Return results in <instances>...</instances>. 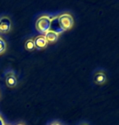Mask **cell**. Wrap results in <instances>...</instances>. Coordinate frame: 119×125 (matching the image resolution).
<instances>
[{
	"instance_id": "cell-13",
	"label": "cell",
	"mask_w": 119,
	"mask_h": 125,
	"mask_svg": "<svg viewBox=\"0 0 119 125\" xmlns=\"http://www.w3.org/2000/svg\"><path fill=\"white\" fill-rule=\"evenodd\" d=\"M17 125H24V124H17Z\"/></svg>"
},
{
	"instance_id": "cell-6",
	"label": "cell",
	"mask_w": 119,
	"mask_h": 125,
	"mask_svg": "<svg viewBox=\"0 0 119 125\" xmlns=\"http://www.w3.org/2000/svg\"><path fill=\"white\" fill-rule=\"evenodd\" d=\"M44 37L47 42H55L59 37V34H57L56 32H53L52 30L47 31L46 33H44Z\"/></svg>"
},
{
	"instance_id": "cell-11",
	"label": "cell",
	"mask_w": 119,
	"mask_h": 125,
	"mask_svg": "<svg viewBox=\"0 0 119 125\" xmlns=\"http://www.w3.org/2000/svg\"><path fill=\"white\" fill-rule=\"evenodd\" d=\"M0 125H5L3 119H2L1 118V117H0Z\"/></svg>"
},
{
	"instance_id": "cell-1",
	"label": "cell",
	"mask_w": 119,
	"mask_h": 125,
	"mask_svg": "<svg viewBox=\"0 0 119 125\" xmlns=\"http://www.w3.org/2000/svg\"><path fill=\"white\" fill-rule=\"evenodd\" d=\"M51 21H52V18L49 16H47V15H43V16H40L37 20L36 24H35L36 29L41 33H46L47 31L50 30Z\"/></svg>"
},
{
	"instance_id": "cell-8",
	"label": "cell",
	"mask_w": 119,
	"mask_h": 125,
	"mask_svg": "<svg viewBox=\"0 0 119 125\" xmlns=\"http://www.w3.org/2000/svg\"><path fill=\"white\" fill-rule=\"evenodd\" d=\"M16 76H14V75H9V76H7L6 78V83L7 84V86L8 87H15L16 85Z\"/></svg>"
},
{
	"instance_id": "cell-3",
	"label": "cell",
	"mask_w": 119,
	"mask_h": 125,
	"mask_svg": "<svg viewBox=\"0 0 119 125\" xmlns=\"http://www.w3.org/2000/svg\"><path fill=\"white\" fill-rule=\"evenodd\" d=\"M12 27V22L8 17H2L0 19V32H7L10 31Z\"/></svg>"
},
{
	"instance_id": "cell-5",
	"label": "cell",
	"mask_w": 119,
	"mask_h": 125,
	"mask_svg": "<svg viewBox=\"0 0 119 125\" xmlns=\"http://www.w3.org/2000/svg\"><path fill=\"white\" fill-rule=\"evenodd\" d=\"M34 44H35V48L38 49H43L47 46V41L45 38L44 35H39L35 37V39H34Z\"/></svg>"
},
{
	"instance_id": "cell-2",
	"label": "cell",
	"mask_w": 119,
	"mask_h": 125,
	"mask_svg": "<svg viewBox=\"0 0 119 125\" xmlns=\"http://www.w3.org/2000/svg\"><path fill=\"white\" fill-rule=\"evenodd\" d=\"M60 24L64 31L69 30L73 25V18L69 13H63L58 16Z\"/></svg>"
},
{
	"instance_id": "cell-4",
	"label": "cell",
	"mask_w": 119,
	"mask_h": 125,
	"mask_svg": "<svg viewBox=\"0 0 119 125\" xmlns=\"http://www.w3.org/2000/svg\"><path fill=\"white\" fill-rule=\"evenodd\" d=\"M50 30L56 32L57 34L62 33V32H64V30H63V29L61 28V26H60V24L59 20H58V16L52 18V21H51Z\"/></svg>"
},
{
	"instance_id": "cell-12",
	"label": "cell",
	"mask_w": 119,
	"mask_h": 125,
	"mask_svg": "<svg viewBox=\"0 0 119 125\" xmlns=\"http://www.w3.org/2000/svg\"><path fill=\"white\" fill-rule=\"evenodd\" d=\"M51 125H62L61 124H60L59 122H54V123L51 124Z\"/></svg>"
},
{
	"instance_id": "cell-14",
	"label": "cell",
	"mask_w": 119,
	"mask_h": 125,
	"mask_svg": "<svg viewBox=\"0 0 119 125\" xmlns=\"http://www.w3.org/2000/svg\"><path fill=\"white\" fill-rule=\"evenodd\" d=\"M82 125H86V124H82Z\"/></svg>"
},
{
	"instance_id": "cell-10",
	"label": "cell",
	"mask_w": 119,
	"mask_h": 125,
	"mask_svg": "<svg viewBox=\"0 0 119 125\" xmlns=\"http://www.w3.org/2000/svg\"><path fill=\"white\" fill-rule=\"evenodd\" d=\"M7 48V45L6 42L2 37H0V54H2V53H4Z\"/></svg>"
},
{
	"instance_id": "cell-7",
	"label": "cell",
	"mask_w": 119,
	"mask_h": 125,
	"mask_svg": "<svg viewBox=\"0 0 119 125\" xmlns=\"http://www.w3.org/2000/svg\"><path fill=\"white\" fill-rule=\"evenodd\" d=\"M94 81L95 84H102L106 81V76L105 74L102 72H96L95 76H94Z\"/></svg>"
},
{
	"instance_id": "cell-9",
	"label": "cell",
	"mask_w": 119,
	"mask_h": 125,
	"mask_svg": "<svg viewBox=\"0 0 119 125\" xmlns=\"http://www.w3.org/2000/svg\"><path fill=\"white\" fill-rule=\"evenodd\" d=\"M25 49L29 51H34V50L35 49V44H34V40L33 39L27 40L26 42H25Z\"/></svg>"
}]
</instances>
